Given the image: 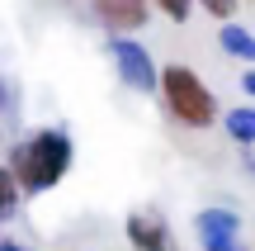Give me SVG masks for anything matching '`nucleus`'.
Listing matches in <instances>:
<instances>
[{"mask_svg":"<svg viewBox=\"0 0 255 251\" xmlns=\"http://www.w3.org/2000/svg\"><path fill=\"white\" fill-rule=\"evenodd\" d=\"M90 14L100 19L114 38H128V33H137V28H146L151 5H146V0H90Z\"/></svg>","mask_w":255,"mask_h":251,"instance_id":"obj_6","label":"nucleus"},{"mask_svg":"<svg viewBox=\"0 0 255 251\" xmlns=\"http://www.w3.org/2000/svg\"><path fill=\"white\" fill-rule=\"evenodd\" d=\"M194 5H203L218 24H227V19H237V9H241V0H194Z\"/></svg>","mask_w":255,"mask_h":251,"instance_id":"obj_11","label":"nucleus"},{"mask_svg":"<svg viewBox=\"0 0 255 251\" xmlns=\"http://www.w3.org/2000/svg\"><path fill=\"white\" fill-rule=\"evenodd\" d=\"M14 204H19V185H14V176H9V166H0V218L14 214Z\"/></svg>","mask_w":255,"mask_h":251,"instance_id":"obj_9","label":"nucleus"},{"mask_svg":"<svg viewBox=\"0 0 255 251\" xmlns=\"http://www.w3.org/2000/svg\"><path fill=\"white\" fill-rule=\"evenodd\" d=\"M71 161H76L71 133L66 128H38L9 152V176H14L19 195L33 199V195H47V190L71 171Z\"/></svg>","mask_w":255,"mask_h":251,"instance_id":"obj_1","label":"nucleus"},{"mask_svg":"<svg viewBox=\"0 0 255 251\" xmlns=\"http://www.w3.org/2000/svg\"><path fill=\"white\" fill-rule=\"evenodd\" d=\"M222 128L232 133V142L251 147V142H255V109H232V114H222Z\"/></svg>","mask_w":255,"mask_h":251,"instance_id":"obj_8","label":"nucleus"},{"mask_svg":"<svg viewBox=\"0 0 255 251\" xmlns=\"http://www.w3.org/2000/svg\"><path fill=\"white\" fill-rule=\"evenodd\" d=\"M194 233H199L203 251H246V242H241V218L232 209H203L194 218Z\"/></svg>","mask_w":255,"mask_h":251,"instance_id":"obj_5","label":"nucleus"},{"mask_svg":"<svg viewBox=\"0 0 255 251\" xmlns=\"http://www.w3.org/2000/svg\"><path fill=\"white\" fill-rule=\"evenodd\" d=\"M109 57H114L119 81L128 85V90H142V95L156 90V62H151V52H146L137 38H114V43H109Z\"/></svg>","mask_w":255,"mask_h":251,"instance_id":"obj_3","label":"nucleus"},{"mask_svg":"<svg viewBox=\"0 0 255 251\" xmlns=\"http://www.w3.org/2000/svg\"><path fill=\"white\" fill-rule=\"evenodd\" d=\"M0 251H33V247H24V242H0Z\"/></svg>","mask_w":255,"mask_h":251,"instance_id":"obj_12","label":"nucleus"},{"mask_svg":"<svg viewBox=\"0 0 255 251\" xmlns=\"http://www.w3.org/2000/svg\"><path fill=\"white\" fill-rule=\"evenodd\" d=\"M5 100H9V90H5V81H0V109H5Z\"/></svg>","mask_w":255,"mask_h":251,"instance_id":"obj_13","label":"nucleus"},{"mask_svg":"<svg viewBox=\"0 0 255 251\" xmlns=\"http://www.w3.org/2000/svg\"><path fill=\"white\" fill-rule=\"evenodd\" d=\"M146 5H156L170 24H184V19L194 14V0H146Z\"/></svg>","mask_w":255,"mask_h":251,"instance_id":"obj_10","label":"nucleus"},{"mask_svg":"<svg viewBox=\"0 0 255 251\" xmlns=\"http://www.w3.org/2000/svg\"><path fill=\"white\" fill-rule=\"evenodd\" d=\"M222 52H227V57H237V62H255V38H251V28H241V24H232V19H227V24H222Z\"/></svg>","mask_w":255,"mask_h":251,"instance_id":"obj_7","label":"nucleus"},{"mask_svg":"<svg viewBox=\"0 0 255 251\" xmlns=\"http://www.w3.org/2000/svg\"><path fill=\"white\" fill-rule=\"evenodd\" d=\"M156 90H161L175 123H184V128H213L218 123V95L208 90V81L189 62L156 66Z\"/></svg>","mask_w":255,"mask_h":251,"instance_id":"obj_2","label":"nucleus"},{"mask_svg":"<svg viewBox=\"0 0 255 251\" xmlns=\"http://www.w3.org/2000/svg\"><path fill=\"white\" fill-rule=\"evenodd\" d=\"M123 233L132 242V251H180V242H175V233H170L161 209H132Z\"/></svg>","mask_w":255,"mask_h":251,"instance_id":"obj_4","label":"nucleus"}]
</instances>
